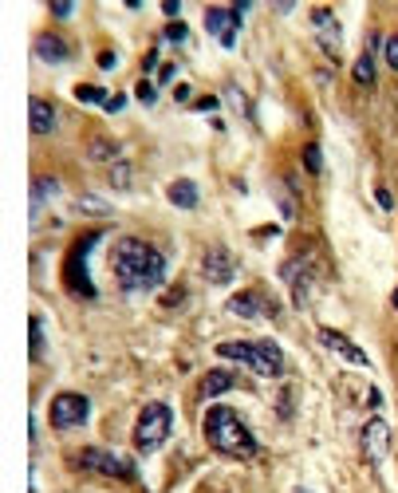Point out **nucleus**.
Masks as SVG:
<instances>
[{
  "instance_id": "nucleus-1",
  "label": "nucleus",
  "mask_w": 398,
  "mask_h": 493,
  "mask_svg": "<svg viewBox=\"0 0 398 493\" xmlns=\"http://www.w3.org/2000/svg\"><path fill=\"white\" fill-rule=\"evenodd\" d=\"M110 269H115V281L127 292H142V289H158L166 281V261L154 245L138 237H122L110 253Z\"/></svg>"
},
{
  "instance_id": "nucleus-2",
  "label": "nucleus",
  "mask_w": 398,
  "mask_h": 493,
  "mask_svg": "<svg viewBox=\"0 0 398 493\" xmlns=\"http://www.w3.org/2000/svg\"><path fill=\"white\" fill-rule=\"evenodd\" d=\"M205 442L217 454H229V458H253L256 454V438L245 430V422L229 407H213L205 415Z\"/></svg>"
},
{
  "instance_id": "nucleus-3",
  "label": "nucleus",
  "mask_w": 398,
  "mask_h": 493,
  "mask_svg": "<svg viewBox=\"0 0 398 493\" xmlns=\"http://www.w3.org/2000/svg\"><path fill=\"white\" fill-rule=\"evenodd\" d=\"M217 356L237 359V363H245L248 371H256V375H280L284 371V356H280V348L268 343V340H261V343H245V340L217 343Z\"/></svg>"
},
{
  "instance_id": "nucleus-4",
  "label": "nucleus",
  "mask_w": 398,
  "mask_h": 493,
  "mask_svg": "<svg viewBox=\"0 0 398 493\" xmlns=\"http://www.w3.org/2000/svg\"><path fill=\"white\" fill-rule=\"evenodd\" d=\"M169 422H174V415H169L166 403H150V407L138 415V422H135V446L138 450H154V446H162L169 438Z\"/></svg>"
},
{
  "instance_id": "nucleus-5",
  "label": "nucleus",
  "mask_w": 398,
  "mask_h": 493,
  "mask_svg": "<svg viewBox=\"0 0 398 493\" xmlns=\"http://www.w3.org/2000/svg\"><path fill=\"white\" fill-rule=\"evenodd\" d=\"M87 415H91V403H87L83 395H75V391H60L56 399H51V407H48V418H51L56 430H75V426L87 422Z\"/></svg>"
},
{
  "instance_id": "nucleus-6",
  "label": "nucleus",
  "mask_w": 398,
  "mask_h": 493,
  "mask_svg": "<svg viewBox=\"0 0 398 493\" xmlns=\"http://www.w3.org/2000/svg\"><path fill=\"white\" fill-rule=\"evenodd\" d=\"M75 466L79 469H91V474H103V477H135V469H130V462L115 458L110 450H103V446H87V450L75 454Z\"/></svg>"
},
{
  "instance_id": "nucleus-7",
  "label": "nucleus",
  "mask_w": 398,
  "mask_h": 493,
  "mask_svg": "<svg viewBox=\"0 0 398 493\" xmlns=\"http://www.w3.org/2000/svg\"><path fill=\"white\" fill-rule=\"evenodd\" d=\"M312 28H315V40H320V48L328 51L331 60H339V40H343V28H339L335 12H331V9H312Z\"/></svg>"
},
{
  "instance_id": "nucleus-8",
  "label": "nucleus",
  "mask_w": 398,
  "mask_h": 493,
  "mask_svg": "<svg viewBox=\"0 0 398 493\" xmlns=\"http://www.w3.org/2000/svg\"><path fill=\"white\" fill-rule=\"evenodd\" d=\"M201 276L209 284H229L233 276H237V261H233L229 249H209L201 261Z\"/></svg>"
},
{
  "instance_id": "nucleus-9",
  "label": "nucleus",
  "mask_w": 398,
  "mask_h": 493,
  "mask_svg": "<svg viewBox=\"0 0 398 493\" xmlns=\"http://www.w3.org/2000/svg\"><path fill=\"white\" fill-rule=\"evenodd\" d=\"M205 28H209L225 48H233V43H237V32H241V16L233 9H205Z\"/></svg>"
},
{
  "instance_id": "nucleus-10",
  "label": "nucleus",
  "mask_w": 398,
  "mask_h": 493,
  "mask_svg": "<svg viewBox=\"0 0 398 493\" xmlns=\"http://www.w3.org/2000/svg\"><path fill=\"white\" fill-rule=\"evenodd\" d=\"M304 269H312L308 256H296V261L280 264V276L292 284V296H296V308H308V289H312V276H304Z\"/></svg>"
},
{
  "instance_id": "nucleus-11",
  "label": "nucleus",
  "mask_w": 398,
  "mask_h": 493,
  "mask_svg": "<svg viewBox=\"0 0 398 493\" xmlns=\"http://www.w3.org/2000/svg\"><path fill=\"white\" fill-rule=\"evenodd\" d=\"M363 450H367V458H387V450H390V426L382 422V418H371V422L363 426Z\"/></svg>"
},
{
  "instance_id": "nucleus-12",
  "label": "nucleus",
  "mask_w": 398,
  "mask_h": 493,
  "mask_svg": "<svg viewBox=\"0 0 398 493\" xmlns=\"http://www.w3.org/2000/svg\"><path fill=\"white\" fill-rule=\"evenodd\" d=\"M36 56H40L43 63H63V60H71V48L60 36L43 32V36H36Z\"/></svg>"
},
{
  "instance_id": "nucleus-13",
  "label": "nucleus",
  "mask_w": 398,
  "mask_h": 493,
  "mask_svg": "<svg viewBox=\"0 0 398 493\" xmlns=\"http://www.w3.org/2000/svg\"><path fill=\"white\" fill-rule=\"evenodd\" d=\"M229 312H233V316H245V320H253V316H268L272 308L264 304L261 292H237V296L229 300Z\"/></svg>"
},
{
  "instance_id": "nucleus-14",
  "label": "nucleus",
  "mask_w": 398,
  "mask_h": 493,
  "mask_svg": "<svg viewBox=\"0 0 398 493\" xmlns=\"http://www.w3.org/2000/svg\"><path fill=\"white\" fill-rule=\"evenodd\" d=\"M28 127H32V135H51V127H56V111H51L48 99L28 103Z\"/></svg>"
},
{
  "instance_id": "nucleus-15",
  "label": "nucleus",
  "mask_w": 398,
  "mask_h": 493,
  "mask_svg": "<svg viewBox=\"0 0 398 493\" xmlns=\"http://www.w3.org/2000/svg\"><path fill=\"white\" fill-rule=\"evenodd\" d=\"M320 340L328 343L331 351H339V356H343V359H351V363L367 367V356H363V351H359L355 343L347 340V336H339V332H331V328H323V332H320Z\"/></svg>"
},
{
  "instance_id": "nucleus-16",
  "label": "nucleus",
  "mask_w": 398,
  "mask_h": 493,
  "mask_svg": "<svg viewBox=\"0 0 398 493\" xmlns=\"http://www.w3.org/2000/svg\"><path fill=\"white\" fill-rule=\"evenodd\" d=\"M233 387H237V379H233L229 371H209L201 379V399H217V395L233 391Z\"/></svg>"
},
{
  "instance_id": "nucleus-17",
  "label": "nucleus",
  "mask_w": 398,
  "mask_h": 493,
  "mask_svg": "<svg viewBox=\"0 0 398 493\" xmlns=\"http://www.w3.org/2000/svg\"><path fill=\"white\" fill-rule=\"evenodd\" d=\"M169 202L178 205V209H197V186L186 182V178H178L169 186Z\"/></svg>"
},
{
  "instance_id": "nucleus-18",
  "label": "nucleus",
  "mask_w": 398,
  "mask_h": 493,
  "mask_svg": "<svg viewBox=\"0 0 398 493\" xmlns=\"http://www.w3.org/2000/svg\"><path fill=\"white\" fill-rule=\"evenodd\" d=\"M28 340H32V363H43V320L40 316L28 320Z\"/></svg>"
},
{
  "instance_id": "nucleus-19",
  "label": "nucleus",
  "mask_w": 398,
  "mask_h": 493,
  "mask_svg": "<svg viewBox=\"0 0 398 493\" xmlns=\"http://www.w3.org/2000/svg\"><path fill=\"white\" fill-rule=\"evenodd\" d=\"M351 76H355L359 87H375V60H371V51L367 56H359L355 68H351Z\"/></svg>"
},
{
  "instance_id": "nucleus-20",
  "label": "nucleus",
  "mask_w": 398,
  "mask_h": 493,
  "mask_svg": "<svg viewBox=\"0 0 398 493\" xmlns=\"http://www.w3.org/2000/svg\"><path fill=\"white\" fill-rule=\"evenodd\" d=\"M56 190H60V182H56V178H36V190H32V209H40V205L48 202V197L56 194Z\"/></svg>"
},
{
  "instance_id": "nucleus-21",
  "label": "nucleus",
  "mask_w": 398,
  "mask_h": 493,
  "mask_svg": "<svg viewBox=\"0 0 398 493\" xmlns=\"http://www.w3.org/2000/svg\"><path fill=\"white\" fill-rule=\"evenodd\" d=\"M91 158H95V162H110V158H119V146L110 142V138H95V142H91Z\"/></svg>"
},
{
  "instance_id": "nucleus-22",
  "label": "nucleus",
  "mask_w": 398,
  "mask_h": 493,
  "mask_svg": "<svg viewBox=\"0 0 398 493\" xmlns=\"http://www.w3.org/2000/svg\"><path fill=\"white\" fill-rule=\"evenodd\" d=\"M304 170H308V174H323V150H320L315 142L304 146Z\"/></svg>"
},
{
  "instance_id": "nucleus-23",
  "label": "nucleus",
  "mask_w": 398,
  "mask_h": 493,
  "mask_svg": "<svg viewBox=\"0 0 398 493\" xmlns=\"http://www.w3.org/2000/svg\"><path fill=\"white\" fill-rule=\"evenodd\" d=\"M75 99H83V103H103V107H107V91H103V87H91V83H79V87H75Z\"/></svg>"
},
{
  "instance_id": "nucleus-24",
  "label": "nucleus",
  "mask_w": 398,
  "mask_h": 493,
  "mask_svg": "<svg viewBox=\"0 0 398 493\" xmlns=\"http://www.w3.org/2000/svg\"><path fill=\"white\" fill-rule=\"evenodd\" d=\"M110 186H115V190H127L130 186V166H127V162H115V166H110Z\"/></svg>"
},
{
  "instance_id": "nucleus-25",
  "label": "nucleus",
  "mask_w": 398,
  "mask_h": 493,
  "mask_svg": "<svg viewBox=\"0 0 398 493\" xmlns=\"http://www.w3.org/2000/svg\"><path fill=\"white\" fill-rule=\"evenodd\" d=\"M189 36V28L186 24H178V20H174V24H166V40H174V43H182Z\"/></svg>"
},
{
  "instance_id": "nucleus-26",
  "label": "nucleus",
  "mask_w": 398,
  "mask_h": 493,
  "mask_svg": "<svg viewBox=\"0 0 398 493\" xmlns=\"http://www.w3.org/2000/svg\"><path fill=\"white\" fill-rule=\"evenodd\" d=\"M79 213H110V205H103V202H91V197H83V202H79Z\"/></svg>"
},
{
  "instance_id": "nucleus-27",
  "label": "nucleus",
  "mask_w": 398,
  "mask_h": 493,
  "mask_svg": "<svg viewBox=\"0 0 398 493\" xmlns=\"http://www.w3.org/2000/svg\"><path fill=\"white\" fill-rule=\"evenodd\" d=\"M387 63H390V71H398V36L387 40Z\"/></svg>"
},
{
  "instance_id": "nucleus-28",
  "label": "nucleus",
  "mask_w": 398,
  "mask_h": 493,
  "mask_svg": "<svg viewBox=\"0 0 398 493\" xmlns=\"http://www.w3.org/2000/svg\"><path fill=\"white\" fill-rule=\"evenodd\" d=\"M379 205H382V209H394V197H390V190H379Z\"/></svg>"
},
{
  "instance_id": "nucleus-29",
  "label": "nucleus",
  "mask_w": 398,
  "mask_h": 493,
  "mask_svg": "<svg viewBox=\"0 0 398 493\" xmlns=\"http://www.w3.org/2000/svg\"><path fill=\"white\" fill-rule=\"evenodd\" d=\"M138 99L150 103V99H154V87H150V83H138Z\"/></svg>"
},
{
  "instance_id": "nucleus-30",
  "label": "nucleus",
  "mask_w": 398,
  "mask_h": 493,
  "mask_svg": "<svg viewBox=\"0 0 398 493\" xmlns=\"http://www.w3.org/2000/svg\"><path fill=\"white\" fill-rule=\"evenodd\" d=\"M162 12H166V16H178L182 4H178V0H166V4H162Z\"/></svg>"
},
{
  "instance_id": "nucleus-31",
  "label": "nucleus",
  "mask_w": 398,
  "mask_h": 493,
  "mask_svg": "<svg viewBox=\"0 0 398 493\" xmlns=\"http://www.w3.org/2000/svg\"><path fill=\"white\" fill-rule=\"evenodd\" d=\"M122 103H127V99H122V95H115V99H107V111H110V115H115V111H122Z\"/></svg>"
},
{
  "instance_id": "nucleus-32",
  "label": "nucleus",
  "mask_w": 398,
  "mask_h": 493,
  "mask_svg": "<svg viewBox=\"0 0 398 493\" xmlns=\"http://www.w3.org/2000/svg\"><path fill=\"white\" fill-rule=\"evenodd\" d=\"M99 68H115V51H103V56H99Z\"/></svg>"
},
{
  "instance_id": "nucleus-33",
  "label": "nucleus",
  "mask_w": 398,
  "mask_h": 493,
  "mask_svg": "<svg viewBox=\"0 0 398 493\" xmlns=\"http://www.w3.org/2000/svg\"><path fill=\"white\" fill-rule=\"evenodd\" d=\"M174 95H178V103H186V99H189V95H194V91H189V83H182V87H178V91H174Z\"/></svg>"
},
{
  "instance_id": "nucleus-34",
  "label": "nucleus",
  "mask_w": 398,
  "mask_h": 493,
  "mask_svg": "<svg viewBox=\"0 0 398 493\" xmlns=\"http://www.w3.org/2000/svg\"><path fill=\"white\" fill-rule=\"evenodd\" d=\"M390 304H394V312H398V289H394V296H390Z\"/></svg>"
}]
</instances>
